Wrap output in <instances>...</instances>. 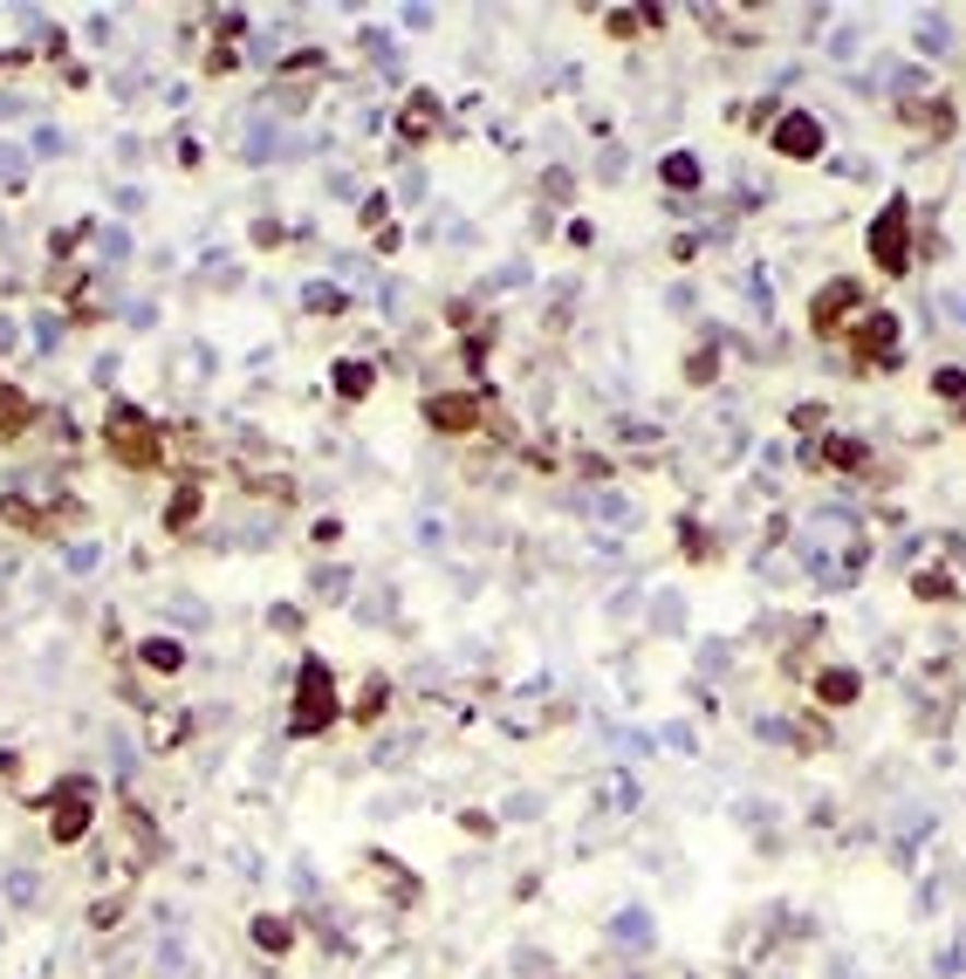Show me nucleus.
Segmentation results:
<instances>
[{
    "label": "nucleus",
    "instance_id": "f257e3e1",
    "mask_svg": "<svg viewBox=\"0 0 966 979\" xmlns=\"http://www.w3.org/2000/svg\"><path fill=\"white\" fill-rule=\"evenodd\" d=\"M104 446H110V459H117V467L151 473V467L165 459V432L151 425L138 404H110V418H104Z\"/></svg>",
    "mask_w": 966,
    "mask_h": 979
},
{
    "label": "nucleus",
    "instance_id": "f03ea898",
    "mask_svg": "<svg viewBox=\"0 0 966 979\" xmlns=\"http://www.w3.org/2000/svg\"><path fill=\"white\" fill-rule=\"evenodd\" d=\"M337 679H329V664L309 651L302 658V672H295V712H288V733L295 740H316V733H329V719H337Z\"/></svg>",
    "mask_w": 966,
    "mask_h": 979
},
{
    "label": "nucleus",
    "instance_id": "7ed1b4c3",
    "mask_svg": "<svg viewBox=\"0 0 966 979\" xmlns=\"http://www.w3.org/2000/svg\"><path fill=\"white\" fill-rule=\"evenodd\" d=\"M90 829H96V788L90 781H62L56 794H48V836L69 849V842H83Z\"/></svg>",
    "mask_w": 966,
    "mask_h": 979
},
{
    "label": "nucleus",
    "instance_id": "20e7f679",
    "mask_svg": "<svg viewBox=\"0 0 966 979\" xmlns=\"http://www.w3.org/2000/svg\"><path fill=\"white\" fill-rule=\"evenodd\" d=\"M871 261L884 274H911V240H905V199H892L871 226Z\"/></svg>",
    "mask_w": 966,
    "mask_h": 979
},
{
    "label": "nucleus",
    "instance_id": "39448f33",
    "mask_svg": "<svg viewBox=\"0 0 966 979\" xmlns=\"http://www.w3.org/2000/svg\"><path fill=\"white\" fill-rule=\"evenodd\" d=\"M775 158H823V117H809V110H788L781 123H775Z\"/></svg>",
    "mask_w": 966,
    "mask_h": 979
},
{
    "label": "nucleus",
    "instance_id": "423d86ee",
    "mask_svg": "<svg viewBox=\"0 0 966 979\" xmlns=\"http://www.w3.org/2000/svg\"><path fill=\"white\" fill-rule=\"evenodd\" d=\"M857 308H863L857 281H829V288L809 302V322H816V337H823V329H844V316H857Z\"/></svg>",
    "mask_w": 966,
    "mask_h": 979
},
{
    "label": "nucleus",
    "instance_id": "0eeeda50",
    "mask_svg": "<svg viewBox=\"0 0 966 979\" xmlns=\"http://www.w3.org/2000/svg\"><path fill=\"white\" fill-rule=\"evenodd\" d=\"M425 425H439V432H480V398H460V391H446V398H425Z\"/></svg>",
    "mask_w": 966,
    "mask_h": 979
},
{
    "label": "nucleus",
    "instance_id": "6e6552de",
    "mask_svg": "<svg viewBox=\"0 0 966 979\" xmlns=\"http://www.w3.org/2000/svg\"><path fill=\"white\" fill-rule=\"evenodd\" d=\"M898 350V316H857V364H871V356H892Z\"/></svg>",
    "mask_w": 966,
    "mask_h": 979
},
{
    "label": "nucleus",
    "instance_id": "1a4fd4ad",
    "mask_svg": "<svg viewBox=\"0 0 966 979\" xmlns=\"http://www.w3.org/2000/svg\"><path fill=\"white\" fill-rule=\"evenodd\" d=\"M138 664H144V672H158V679H172V672H186V644L172 637V630H151L138 644Z\"/></svg>",
    "mask_w": 966,
    "mask_h": 979
},
{
    "label": "nucleus",
    "instance_id": "9d476101",
    "mask_svg": "<svg viewBox=\"0 0 966 979\" xmlns=\"http://www.w3.org/2000/svg\"><path fill=\"white\" fill-rule=\"evenodd\" d=\"M35 425V398H21L14 384H0V439H21Z\"/></svg>",
    "mask_w": 966,
    "mask_h": 979
},
{
    "label": "nucleus",
    "instance_id": "9b49d317",
    "mask_svg": "<svg viewBox=\"0 0 966 979\" xmlns=\"http://www.w3.org/2000/svg\"><path fill=\"white\" fill-rule=\"evenodd\" d=\"M329 384H337V398H350V404H357V398H370V384H377V370L364 364V356H343V364H337V370H329Z\"/></svg>",
    "mask_w": 966,
    "mask_h": 979
},
{
    "label": "nucleus",
    "instance_id": "f8f14e48",
    "mask_svg": "<svg viewBox=\"0 0 966 979\" xmlns=\"http://www.w3.org/2000/svg\"><path fill=\"white\" fill-rule=\"evenodd\" d=\"M398 131L412 138V144H425L432 131H439V103H432V96H412V110L398 117Z\"/></svg>",
    "mask_w": 966,
    "mask_h": 979
},
{
    "label": "nucleus",
    "instance_id": "ddd939ff",
    "mask_svg": "<svg viewBox=\"0 0 966 979\" xmlns=\"http://www.w3.org/2000/svg\"><path fill=\"white\" fill-rule=\"evenodd\" d=\"M254 945H261V952H288V945H295V924L274 918V911H261V918H254Z\"/></svg>",
    "mask_w": 966,
    "mask_h": 979
},
{
    "label": "nucleus",
    "instance_id": "4468645a",
    "mask_svg": "<svg viewBox=\"0 0 966 979\" xmlns=\"http://www.w3.org/2000/svg\"><path fill=\"white\" fill-rule=\"evenodd\" d=\"M857 692H863L857 672H823V679H816V699H829V706H850Z\"/></svg>",
    "mask_w": 966,
    "mask_h": 979
},
{
    "label": "nucleus",
    "instance_id": "2eb2a0df",
    "mask_svg": "<svg viewBox=\"0 0 966 979\" xmlns=\"http://www.w3.org/2000/svg\"><path fill=\"white\" fill-rule=\"evenodd\" d=\"M385 706H391V679H377V672H370L364 699H357V719H364V727H377V719H385Z\"/></svg>",
    "mask_w": 966,
    "mask_h": 979
},
{
    "label": "nucleus",
    "instance_id": "dca6fc26",
    "mask_svg": "<svg viewBox=\"0 0 966 979\" xmlns=\"http://www.w3.org/2000/svg\"><path fill=\"white\" fill-rule=\"evenodd\" d=\"M192 521H199V486L186 480L179 494H172V507H165V528H192Z\"/></svg>",
    "mask_w": 966,
    "mask_h": 979
},
{
    "label": "nucleus",
    "instance_id": "f3484780",
    "mask_svg": "<svg viewBox=\"0 0 966 979\" xmlns=\"http://www.w3.org/2000/svg\"><path fill=\"white\" fill-rule=\"evenodd\" d=\"M665 186H679V192L699 186V158H693V151H672V158H665Z\"/></svg>",
    "mask_w": 966,
    "mask_h": 979
},
{
    "label": "nucleus",
    "instance_id": "a211bd4d",
    "mask_svg": "<svg viewBox=\"0 0 966 979\" xmlns=\"http://www.w3.org/2000/svg\"><path fill=\"white\" fill-rule=\"evenodd\" d=\"M309 316H343V288H329V281H309Z\"/></svg>",
    "mask_w": 966,
    "mask_h": 979
},
{
    "label": "nucleus",
    "instance_id": "6ab92c4d",
    "mask_svg": "<svg viewBox=\"0 0 966 979\" xmlns=\"http://www.w3.org/2000/svg\"><path fill=\"white\" fill-rule=\"evenodd\" d=\"M911 589H919L926 603H953V576H946V569H926V576L911 582Z\"/></svg>",
    "mask_w": 966,
    "mask_h": 979
},
{
    "label": "nucleus",
    "instance_id": "aec40b11",
    "mask_svg": "<svg viewBox=\"0 0 966 979\" xmlns=\"http://www.w3.org/2000/svg\"><path fill=\"white\" fill-rule=\"evenodd\" d=\"M714 370H720V356H706V350L685 356V377H693V384H714Z\"/></svg>",
    "mask_w": 966,
    "mask_h": 979
},
{
    "label": "nucleus",
    "instance_id": "412c9836",
    "mask_svg": "<svg viewBox=\"0 0 966 979\" xmlns=\"http://www.w3.org/2000/svg\"><path fill=\"white\" fill-rule=\"evenodd\" d=\"M932 391H939V398H966V370H939Z\"/></svg>",
    "mask_w": 966,
    "mask_h": 979
},
{
    "label": "nucleus",
    "instance_id": "4be33fe9",
    "mask_svg": "<svg viewBox=\"0 0 966 979\" xmlns=\"http://www.w3.org/2000/svg\"><path fill=\"white\" fill-rule=\"evenodd\" d=\"M343 582H350L343 569H329V576H316V597H322V603H343V597H337V589H343Z\"/></svg>",
    "mask_w": 966,
    "mask_h": 979
},
{
    "label": "nucleus",
    "instance_id": "5701e85b",
    "mask_svg": "<svg viewBox=\"0 0 966 979\" xmlns=\"http://www.w3.org/2000/svg\"><path fill=\"white\" fill-rule=\"evenodd\" d=\"M638 28H645V14H631V8L610 14V35H638Z\"/></svg>",
    "mask_w": 966,
    "mask_h": 979
},
{
    "label": "nucleus",
    "instance_id": "b1692460",
    "mask_svg": "<svg viewBox=\"0 0 966 979\" xmlns=\"http://www.w3.org/2000/svg\"><path fill=\"white\" fill-rule=\"evenodd\" d=\"M0 178H8V186L21 178V151H14V144H0Z\"/></svg>",
    "mask_w": 966,
    "mask_h": 979
}]
</instances>
